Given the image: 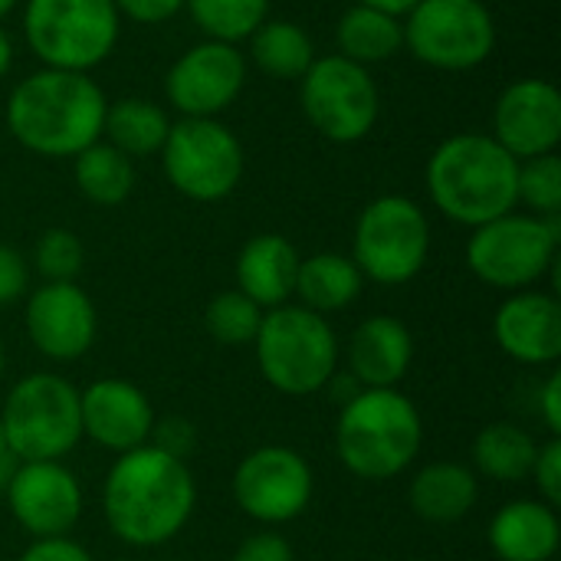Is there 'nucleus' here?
I'll use <instances>...</instances> for the list:
<instances>
[{
  "label": "nucleus",
  "mask_w": 561,
  "mask_h": 561,
  "mask_svg": "<svg viewBox=\"0 0 561 561\" xmlns=\"http://www.w3.org/2000/svg\"><path fill=\"white\" fill-rule=\"evenodd\" d=\"M197 483L187 460L151 444L118 454L102 483V513L108 529L135 549L171 542L194 516Z\"/></svg>",
  "instance_id": "nucleus-1"
},
{
  "label": "nucleus",
  "mask_w": 561,
  "mask_h": 561,
  "mask_svg": "<svg viewBox=\"0 0 561 561\" xmlns=\"http://www.w3.org/2000/svg\"><path fill=\"white\" fill-rule=\"evenodd\" d=\"M108 99L89 72L39 69L7 102L10 135L39 158H76L102 138Z\"/></svg>",
  "instance_id": "nucleus-2"
},
{
  "label": "nucleus",
  "mask_w": 561,
  "mask_h": 561,
  "mask_svg": "<svg viewBox=\"0 0 561 561\" xmlns=\"http://www.w3.org/2000/svg\"><path fill=\"white\" fill-rule=\"evenodd\" d=\"M519 161L480 131H460L440 141L427 161V194L434 207L463 227H483L516 210Z\"/></svg>",
  "instance_id": "nucleus-3"
},
{
  "label": "nucleus",
  "mask_w": 561,
  "mask_h": 561,
  "mask_svg": "<svg viewBox=\"0 0 561 561\" xmlns=\"http://www.w3.org/2000/svg\"><path fill=\"white\" fill-rule=\"evenodd\" d=\"M424 421L417 404L398 388H362L342 404L335 454L358 480H394L421 454Z\"/></svg>",
  "instance_id": "nucleus-4"
},
{
  "label": "nucleus",
  "mask_w": 561,
  "mask_h": 561,
  "mask_svg": "<svg viewBox=\"0 0 561 561\" xmlns=\"http://www.w3.org/2000/svg\"><path fill=\"white\" fill-rule=\"evenodd\" d=\"M253 348L266 385L289 398L325 391L339 368V339L325 316L293 302L263 312Z\"/></svg>",
  "instance_id": "nucleus-5"
},
{
  "label": "nucleus",
  "mask_w": 561,
  "mask_h": 561,
  "mask_svg": "<svg viewBox=\"0 0 561 561\" xmlns=\"http://www.w3.org/2000/svg\"><path fill=\"white\" fill-rule=\"evenodd\" d=\"M118 20L112 0H26L23 36L46 69L89 72L112 56Z\"/></svg>",
  "instance_id": "nucleus-6"
},
{
  "label": "nucleus",
  "mask_w": 561,
  "mask_h": 561,
  "mask_svg": "<svg viewBox=\"0 0 561 561\" xmlns=\"http://www.w3.org/2000/svg\"><path fill=\"white\" fill-rule=\"evenodd\" d=\"M0 427L20 463L62 460L82 440L79 391L53 371L26 375L3 401Z\"/></svg>",
  "instance_id": "nucleus-7"
},
{
  "label": "nucleus",
  "mask_w": 561,
  "mask_h": 561,
  "mask_svg": "<svg viewBox=\"0 0 561 561\" xmlns=\"http://www.w3.org/2000/svg\"><path fill=\"white\" fill-rule=\"evenodd\" d=\"M559 217L503 214L483 227H473L467 243L470 273L506 293L533 289L559 263Z\"/></svg>",
  "instance_id": "nucleus-8"
},
{
  "label": "nucleus",
  "mask_w": 561,
  "mask_h": 561,
  "mask_svg": "<svg viewBox=\"0 0 561 561\" xmlns=\"http://www.w3.org/2000/svg\"><path fill=\"white\" fill-rule=\"evenodd\" d=\"M431 256V220L421 204L401 194L375 197L358 224L352 263L378 286L411 283Z\"/></svg>",
  "instance_id": "nucleus-9"
},
{
  "label": "nucleus",
  "mask_w": 561,
  "mask_h": 561,
  "mask_svg": "<svg viewBox=\"0 0 561 561\" xmlns=\"http://www.w3.org/2000/svg\"><path fill=\"white\" fill-rule=\"evenodd\" d=\"M171 187L197 204L224 201L243 181L247 154L240 138L217 118H181L161 148Z\"/></svg>",
  "instance_id": "nucleus-10"
},
{
  "label": "nucleus",
  "mask_w": 561,
  "mask_h": 561,
  "mask_svg": "<svg viewBox=\"0 0 561 561\" xmlns=\"http://www.w3.org/2000/svg\"><path fill=\"white\" fill-rule=\"evenodd\" d=\"M401 26L404 49L447 72L486 62L496 46V23L483 0H417Z\"/></svg>",
  "instance_id": "nucleus-11"
},
{
  "label": "nucleus",
  "mask_w": 561,
  "mask_h": 561,
  "mask_svg": "<svg viewBox=\"0 0 561 561\" xmlns=\"http://www.w3.org/2000/svg\"><path fill=\"white\" fill-rule=\"evenodd\" d=\"M299 82L302 112L322 138L355 145L371 135L381 112V92L365 66L332 53L316 59Z\"/></svg>",
  "instance_id": "nucleus-12"
},
{
  "label": "nucleus",
  "mask_w": 561,
  "mask_h": 561,
  "mask_svg": "<svg viewBox=\"0 0 561 561\" xmlns=\"http://www.w3.org/2000/svg\"><path fill=\"white\" fill-rule=\"evenodd\" d=\"M230 486L237 506L250 519L263 526H283L309 510L316 477L299 450L270 444V447H256L237 463Z\"/></svg>",
  "instance_id": "nucleus-13"
},
{
  "label": "nucleus",
  "mask_w": 561,
  "mask_h": 561,
  "mask_svg": "<svg viewBox=\"0 0 561 561\" xmlns=\"http://www.w3.org/2000/svg\"><path fill=\"white\" fill-rule=\"evenodd\" d=\"M247 85V56L233 43L204 39L184 49L164 76L168 102L184 118H214Z\"/></svg>",
  "instance_id": "nucleus-14"
},
{
  "label": "nucleus",
  "mask_w": 561,
  "mask_h": 561,
  "mask_svg": "<svg viewBox=\"0 0 561 561\" xmlns=\"http://www.w3.org/2000/svg\"><path fill=\"white\" fill-rule=\"evenodd\" d=\"M3 496L16 526L33 539L69 536L82 516V486L62 460L16 463Z\"/></svg>",
  "instance_id": "nucleus-15"
},
{
  "label": "nucleus",
  "mask_w": 561,
  "mask_h": 561,
  "mask_svg": "<svg viewBox=\"0 0 561 561\" xmlns=\"http://www.w3.org/2000/svg\"><path fill=\"white\" fill-rule=\"evenodd\" d=\"M30 342L49 362H79L99 332V316L76 283H43L23 309Z\"/></svg>",
  "instance_id": "nucleus-16"
},
{
  "label": "nucleus",
  "mask_w": 561,
  "mask_h": 561,
  "mask_svg": "<svg viewBox=\"0 0 561 561\" xmlns=\"http://www.w3.org/2000/svg\"><path fill=\"white\" fill-rule=\"evenodd\" d=\"M493 138L516 158L552 154L561 141V92L549 79L510 82L493 108Z\"/></svg>",
  "instance_id": "nucleus-17"
},
{
  "label": "nucleus",
  "mask_w": 561,
  "mask_h": 561,
  "mask_svg": "<svg viewBox=\"0 0 561 561\" xmlns=\"http://www.w3.org/2000/svg\"><path fill=\"white\" fill-rule=\"evenodd\" d=\"M79 421L82 437L118 457L151 440L154 408L138 385L125 378H99L79 391Z\"/></svg>",
  "instance_id": "nucleus-18"
},
{
  "label": "nucleus",
  "mask_w": 561,
  "mask_h": 561,
  "mask_svg": "<svg viewBox=\"0 0 561 561\" xmlns=\"http://www.w3.org/2000/svg\"><path fill=\"white\" fill-rule=\"evenodd\" d=\"M496 345L519 365H556L561 358V302L556 293L519 289L493 316Z\"/></svg>",
  "instance_id": "nucleus-19"
},
{
  "label": "nucleus",
  "mask_w": 561,
  "mask_h": 561,
  "mask_svg": "<svg viewBox=\"0 0 561 561\" xmlns=\"http://www.w3.org/2000/svg\"><path fill=\"white\" fill-rule=\"evenodd\" d=\"M414 362L411 329L394 316L365 319L348 342V375L358 388H398Z\"/></svg>",
  "instance_id": "nucleus-20"
},
{
  "label": "nucleus",
  "mask_w": 561,
  "mask_h": 561,
  "mask_svg": "<svg viewBox=\"0 0 561 561\" xmlns=\"http://www.w3.org/2000/svg\"><path fill=\"white\" fill-rule=\"evenodd\" d=\"M237 289L263 312L296 296L299 250L283 233H256L237 253Z\"/></svg>",
  "instance_id": "nucleus-21"
},
{
  "label": "nucleus",
  "mask_w": 561,
  "mask_h": 561,
  "mask_svg": "<svg viewBox=\"0 0 561 561\" xmlns=\"http://www.w3.org/2000/svg\"><path fill=\"white\" fill-rule=\"evenodd\" d=\"M559 546V510L542 500H513L490 519V549L500 561H552Z\"/></svg>",
  "instance_id": "nucleus-22"
},
{
  "label": "nucleus",
  "mask_w": 561,
  "mask_h": 561,
  "mask_svg": "<svg viewBox=\"0 0 561 561\" xmlns=\"http://www.w3.org/2000/svg\"><path fill=\"white\" fill-rule=\"evenodd\" d=\"M411 510L417 519L434 526H450L470 516L480 500V480L470 467L454 460H437L417 470L408 490Z\"/></svg>",
  "instance_id": "nucleus-23"
},
{
  "label": "nucleus",
  "mask_w": 561,
  "mask_h": 561,
  "mask_svg": "<svg viewBox=\"0 0 561 561\" xmlns=\"http://www.w3.org/2000/svg\"><path fill=\"white\" fill-rule=\"evenodd\" d=\"M335 43H339V56L368 69L371 62H388L404 49V26H401V16L394 13L352 3L339 16Z\"/></svg>",
  "instance_id": "nucleus-24"
},
{
  "label": "nucleus",
  "mask_w": 561,
  "mask_h": 561,
  "mask_svg": "<svg viewBox=\"0 0 561 561\" xmlns=\"http://www.w3.org/2000/svg\"><path fill=\"white\" fill-rule=\"evenodd\" d=\"M365 276L345 253H316L299 260V276H296V296L299 306L329 316L348 309L362 296Z\"/></svg>",
  "instance_id": "nucleus-25"
},
{
  "label": "nucleus",
  "mask_w": 561,
  "mask_h": 561,
  "mask_svg": "<svg viewBox=\"0 0 561 561\" xmlns=\"http://www.w3.org/2000/svg\"><path fill=\"white\" fill-rule=\"evenodd\" d=\"M171 125L174 122L168 118V112L158 102L128 95L105 108L102 135L112 148H118L122 154H128L135 161V158H148V154H161Z\"/></svg>",
  "instance_id": "nucleus-26"
},
{
  "label": "nucleus",
  "mask_w": 561,
  "mask_h": 561,
  "mask_svg": "<svg viewBox=\"0 0 561 561\" xmlns=\"http://www.w3.org/2000/svg\"><path fill=\"white\" fill-rule=\"evenodd\" d=\"M536 454H539V444L533 440V434L510 421L483 427L473 437V450H470L473 473H483L486 480H496V483L529 480Z\"/></svg>",
  "instance_id": "nucleus-27"
},
{
  "label": "nucleus",
  "mask_w": 561,
  "mask_h": 561,
  "mask_svg": "<svg viewBox=\"0 0 561 561\" xmlns=\"http://www.w3.org/2000/svg\"><path fill=\"white\" fill-rule=\"evenodd\" d=\"M250 59L260 72L273 79H302L316 62V46L309 33L293 20H263L250 36Z\"/></svg>",
  "instance_id": "nucleus-28"
},
{
  "label": "nucleus",
  "mask_w": 561,
  "mask_h": 561,
  "mask_svg": "<svg viewBox=\"0 0 561 561\" xmlns=\"http://www.w3.org/2000/svg\"><path fill=\"white\" fill-rule=\"evenodd\" d=\"M72 178L79 194L89 204L99 207H118L128 201L131 187H135V164L128 154H122L118 148H112L108 141H95L85 151H79L72 158Z\"/></svg>",
  "instance_id": "nucleus-29"
},
{
  "label": "nucleus",
  "mask_w": 561,
  "mask_h": 561,
  "mask_svg": "<svg viewBox=\"0 0 561 561\" xmlns=\"http://www.w3.org/2000/svg\"><path fill=\"white\" fill-rule=\"evenodd\" d=\"M194 23L207 33V39L240 43L250 39L253 30L270 20V0H184Z\"/></svg>",
  "instance_id": "nucleus-30"
},
{
  "label": "nucleus",
  "mask_w": 561,
  "mask_h": 561,
  "mask_svg": "<svg viewBox=\"0 0 561 561\" xmlns=\"http://www.w3.org/2000/svg\"><path fill=\"white\" fill-rule=\"evenodd\" d=\"M263 322V309L240 289L217 293L204 309V329L220 345H253Z\"/></svg>",
  "instance_id": "nucleus-31"
},
{
  "label": "nucleus",
  "mask_w": 561,
  "mask_h": 561,
  "mask_svg": "<svg viewBox=\"0 0 561 561\" xmlns=\"http://www.w3.org/2000/svg\"><path fill=\"white\" fill-rule=\"evenodd\" d=\"M516 204H526L533 217H559L561 214V158L539 154L519 161L516 174Z\"/></svg>",
  "instance_id": "nucleus-32"
},
{
  "label": "nucleus",
  "mask_w": 561,
  "mask_h": 561,
  "mask_svg": "<svg viewBox=\"0 0 561 561\" xmlns=\"http://www.w3.org/2000/svg\"><path fill=\"white\" fill-rule=\"evenodd\" d=\"M82 263H85V247L66 227L46 230L33 247V266L46 283H76Z\"/></svg>",
  "instance_id": "nucleus-33"
},
{
  "label": "nucleus",
  "mask_w": 561,
  "mask_h": 561,
  "mask_svg": "<svg viewBox=\"0 0 561 561\" xmlns=\"http://www.w3.org/2000/svg\"><path fill=\"white\" fill-rule=\"evenodd\" d=\"M148 444L164 450V454H171V457H178V460H187L194 454V447H197V427L187 417H178V414L161 417V421L154 417Z\"/></svg>",
  "instance_id": "nucleus-34"
},
{
  "label": "nucleus",
  "mask_w": 561,
  "mask_h": 561,
  "mask_svg": "<svg viewBox=\"0 0 561 561\" xmlns=\"http://www.w3.org/2000/svg\"><path fill=\"white\" fill-rule=\"evenodd\" d=\"M536 480V490L542 496V503L549 506H561V437H549L546 444H539V454H536V463H533V473Z\"/></svg>",
  "instance_id": "nucleus-35"
},
{
  "label": "nucleus",
  "mask_w": 561,
  "mask_h": 561,
  "mask_svg": "<svg viewBox=\"0 0 561 561\" xmlns=\"http://www.w3.org/2000/svg\"><path fill=\"white\" fill-rule=\"evenodd\" d=\"M30 289V263L20 250L0 243V306L23 299Z\"/></svg>",
  "instance_id": "nucleus-36"
},
{
  "label": "nucleus",
  "mask_w": 561,
  "mask_h": 561,
  "mask_svg": "<svg viewBox=\"0 0 561 561\" xmlns=\"http://www.w3.org/2000/svg\"><path fill=\"white\" fill-rule=\"evenodd\" d=\"M233 561H296V552H293L289 539H283L273 529H263L237 546Z\"/></svg>",
  "instance_id": "nucleus-37"
},
{
  "label": "nucleus",
  "mask_w": 561,
  "mask_h": 561,
  "mask_svg": "<svg viewBox=\"0 0 561 561\" xmlns=\"http://www.w3.org/2000/svg\"><path fill=\"white\" fill-rule=\"evenodd\" d=\"M20 561H95L79 542L59 536V539H33Z\"/></svg>",
  "instance_id": "nucleus-38"
},
{
  "label": "nucleus",
  "mask_w": 561,
  "mask_h": 561,
  "mask_svg": "<svg viewBox=\"0 0 561 561\" xmlns=\"http://www.w3.org/2000/svg\"><path fill=\"white\" fill-rule=\"evenodd\" d=\"M112 3H115L118 16H128V20L148 23V26L171 20L184 7V0H112Z\"/></svg>",
  "instance_id": "nucleus-39"
},
{
  "label": "nucleus",
  "mask_w": 561,
  "mask_h": 561,
  "mask_svg": "<svg viewBox=\"0 0 561 561\" xmlns=\"http://www.w3.org/2000/svg\"><path fill=\"white\" fill-rule=\"evenodd\" d=\"M539 414L549 437H561V371H552L539 391Z\"/></svg>",
  "instance_id": "nucleus-40"
},
{
  "label": "nucleus",
  "mask_w": 561,
  "mask_h": 561,
  "mask_svg": "<svg viewBox=\"0 0 561 561\" xmlns=\"http://www.w3.org/2000/svg\"><path fill=\"white\" fill-rule=\"evenodd\" d=\"M16 457H13V450H10V444H7V437H3V427H0V493L7 490V483H10V477H13V470H16Z\"/></svg>",
  "instance_id": "nucleus-41"
},
{
  "label": "nucleus",
  "mask_w": 561,
  "mask_h": 561,
  "mask_svg": "<svg viewBox=\"0 0 561 561\" xmlns=\"http://www.w3.org/2000/svg\"><path fill=\"white\" fill-rule=\"evenodd\" d=\"M352 3H365V7H375V10H385V13L404 16L417 0H352Z\"/></svg>",
  "instance_id": "nucleus-42"
},
{
  "label": "nucleus",
  "mask_w": 561,
  "mask_h": 561,
  "mask_svg": "<svg viewBox=\"0 0 561 561\" xmlns=\"http://www.w3.org/2000/svg\"><path fill=\"white\" fill-rule=\"evenodd\" d=\"M10 66H13V43H10L7 30L0 26V79L10 72Z\"/></svg>",
  "instance_id": "nucleus-43"
},
{
  "label": "nucleus",
  "mask_w": 561,
  "mask_h": 561,
  "mask_svg": "<svg viewBox=\"0 0 561 561\" xmlns=\"http://www.w3.org/2000/svg\"><path fill=\"white\" fill-rule=\"evenodd\" d=\"M13 7H16V0H0V20H3Z\"/></svg>",
  "instance_id": "nucleus-44"
},
{
  "label": "nucleus",
  "mask_w": 561,
  "mask_h": 561,
  "mask_svg": "<svg viewBox=\"0 0 561 561\" xmlns=\"http://www.w3.org/2000/svg\"><path fill=\"white\" fill-rule=\"evenodd\" d=\"M0 378H3V342H0Z\"/></svg>",
  "instance_id": "nucleus-45"
},
{
  "label": "nucleus",
  "mask_w": 561,
  "mask_h": 561,
  "mask_svg": "<svg viewBox=\"0 0 561 561\" xmlns=\"http://www.w3.org/2000/svg\"><path fill=\"white\" fill-rule=\"evenodd\" d=\"M118 561H138V559H118Z\"/></svg>",
  "instance_id": "nucleus-46"
}]
</instances>
